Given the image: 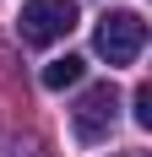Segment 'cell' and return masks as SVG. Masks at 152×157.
Returning a JSON list of instances; mask_svg holds the SVG:
<instances>
[{
	"instance_id": "obj_1",
	"label": "cell",
	"mask_w": 152,
	"mask_h": 157,
	"mask_svg": "<svg viewBox=\"0 0 152 157\" xmlns=\"http://www.w3.org/2000/svg\"><path fill=\"white\" fill-rule=\"evenodd\" d=\"M76 22H82V16H76V0H27L22 16H16V33H22V44L44 49V44H54V38H65Z\"/></svg>"
},
{
	"instance_id": "obj_2",
	"label": "cell",
	"mask_w": 152,
	"mask_h": 157,
	"mask_svg": "<svg viewBox=\"0 0 152 157\" xmlns=\"http://www.w3.org/2000/svg\"><path fill=\"white\" fill-rule=\"evenodd\" d=\"M98 54H103L109 65H130L141 54V44H147V22H141L136 11H109L98 16Z\"/></svg>"
},
{
	"instance_id": "obj_3",
	"label": "cell",
	"mask_w": 152,
	"mask_h": 157,
	"mask_svg": "<svg viewBox=\"0 0 152 157\" xmlns=\"http://www.w3.org/2000/svg\"><path fill=\"white\" fill-rule=\"evenodd\" d=\"M114 119H120V92L109 87V81H98V87H87L82 92V103L71 109V125H76V141L98 146L114 130Z\"/></svg>"
},
{
	"instance_id": "obj_4",
	"label": "cell",
	"mask_w": 152,
	"mask_h": 157,
	"mask_svg": "<svg viewBox=\"0 0 152 157\" xmlns=\"http://www.w3.org/2000/svg\"><path fill=\"white\" fill-rule=\"evenodd\" d=\"M82 76H87V60H76V54H65V60H49V65H44V87H49V92H65V87H76Z\"/></svg>"
},
{
	"instance_id": "obj_5",
	"label": "cell",
	"mask_w": 152,
	"mask_h": 157,
	"mask_svg": "<svg viewBox=\"0 0 152 157\" xmlns=\"http://www.w3.org/2000/svg\"><path fill=\"white\" fill-rule=\"evenodd\" d=\"M136 125L152 130V87H136Z\"/></svg>"
},
{
	"instance_id": "obj_6",
	"label": "cell",
	"mask_w": 152,
	"mask_h": 157,
	"mask_svg": "<svg viewBox=\"0 0 152 157\" xmlns=\"http://www.w3.org/2000/svg\"><path fill=\"white\" fill-rule=\"evenodd\" d=\"M11 157H38V152H27V146H22V152H11Z\"/></svg>"
}]
</instances>
